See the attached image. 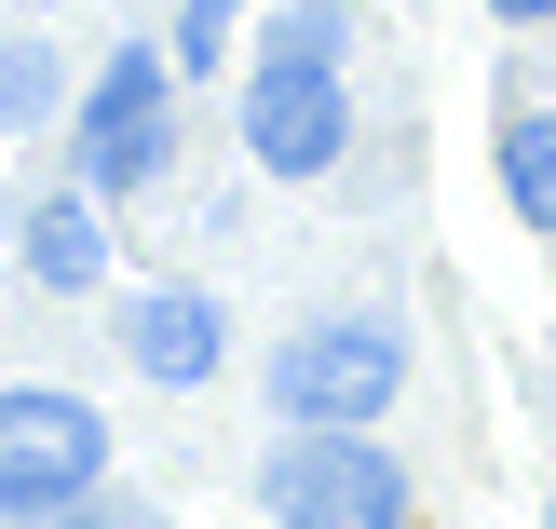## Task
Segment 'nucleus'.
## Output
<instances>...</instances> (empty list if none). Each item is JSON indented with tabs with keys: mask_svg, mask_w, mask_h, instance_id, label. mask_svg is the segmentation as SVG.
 <instances>
[{
	"mask_svg": "<svg viewBox=\"0 0 556 529\" xmlns=\"http://www.w3.org/2000/svg\"><path fill=\"white\" fill-rule=\"evenodd\" d=\"M163 163H177V54L123 41L96 68V96L68 109V177L96 190V204H123V190H150Z\"/></svg>",
	"mask_w": 556,
	"mask_h": 529,
	"instance_id": "nucleus-2",
	"label": "nucleus"
},
{
	"mask_svg": "<svg viewBox=\"0 0 556 529\" xmlns=\"http://www.w3.org/2000/svg\"><path fill=\"white\" fill-rule=\"evenodd\" d=\"M258 54H313V68H340V54H353V14H340V0H286V14L258 27Z\"/></svg>",
	"mask_w": 556,
	"mask_h": 529,
	"instance_id": "nucleus-9",
	"label": "nucleus"
},
{
	"mask_svg": "<svg viewBox=\"0 0 556 529\" xmlns=\"http://www.w3.org/2000/svg\"><path fill=\"white\" fill-rule=\"evenodd\" d=\"M489 163H503V204L530 217V231H556V109H516Z\"/></svg>",
	"mask_w": 556,
	"mask_h": 529,
	"instance_id": "nucleus-8",
	"label": "nucleus"
},
{
	"mask_svg": "<svg viewBox=\"0 0 556 529\" xmlns=\"http://www.w3.org/2000/svg\"><path fill=\"white\" fill-rule=\"evenodd\" d=\"M41 529H163V516L136 503V489H81V503H68V516H41Z\"/></svg>",
	"mask_w": 556,
	"mask_h": 529,
	"instance_id": "nucleus-11",
	"label": "nucleus"
},
{
	"mask_svg": "<svg viewBox=\"0 0 556 529\" xmlns=\"http://www.w3.org/2000/svg\"><path fill=\"white\" fill-rule=\"evenodd\" d=\"M217 54H231V0H190L177 14V68H217Z\"/></svg>",
	"mask_w": 556,
	"mask_h": 529,
	"instance_id": "nucleus-12",
	"label": "nucleus"
},
{
	"mask_svg": "<svg viewBox=\"0 0 556 529\" xmlns=\"http://www.w3.org/2000/svg\"><path fill=\"white\" fill-rule=\"evenodd\" d=\"M489 14H503V27H556V0H489Z\"/></svg>",
	"mask_w": 556,
	"mask_h": 529,
	"instance_id": "nucleus-13",
	"label": "nucleus"
},
{
	"mask_svg": "<svg viewBox=\"0 0 556 529\" xmlns=\"http://www.w3.org/2000/svg\"><path fill=\"white\" fill-rule=\"evenodd\" d=\"M271 421L299 434H380V407L407 394V326L394 313H313L271 340Z\"/></svg>",
	"mask_w": 556,
	"mask_h": 529,
	"instance_id": "nucleus-1",
	"label": "nucleus"
},
{
	"mask_svg": "<svg viewBox=\"0 0 556 529\" xmlns=\"http://www.w3.org/2000/svg\"><path fill=\"white\" fill-rule=\"evenodd\" d=\"M27 272H41V299H96L109 286V231H96V190H41L27 204Z\"/></svg>",
	"mask_w": 556,
	"mask_h": 529,
	"instance_id": "nucleus-7",
	"label": "nucleus"
},
{
	"mask_svg": "<svg viewBox=\"0 0 556 529\" xmlns=\"http://www.w3.org/2000/svg\"><path fill=\"white\" fill-rule=\"evenodd\" d=\"M217 353H231V326H217L204 286H150V299H123V367H136V380L190 394V380H217Z\"/></svg>",
	"mask_w": 556,
	"mask_h": 529,
	"instance_id": "nucleus-6",
	"label": "nucleus"
},
{
	"mask_svg": "<svg viewBox=\"0 0 556 529\" xmlns=\"http://www.w3.org/2000/svg\"><path fill=\"white\" fill-rule=\"evenodd\" d=\"M244 150H258L271 177H340V150H353V81L313 68V54H258V68H244Z\"/></svg>",
	"mask_w": 556,
	"mask_h": 529,
	"instance_id": "nucleus-5",
	"label": "nucleus"
},
{
	"mask_svg": "<svg viewBox=\"0 0 556 529\" xmlns=\"http://www.w3.org/2000/svg\"><path fill=\"white\" fill-rule=\"evenodd\" d=\"M543 529H556V503H543Z\"/></svg>",
	"mask_w": 556,
	"mask_h": 529,
	"instance_id": "nucleus-14",
	"label": "nucleus"
},
{
	"mask_svg": "<svg viewBox=\"0 0 556 529\" xmlns=\"http://www.w3.org/2000/svg\"><path fill=\"white\" fill-rule=\"evenodd\" d=\"M81 489H109V421L54 380H14L0 394V529H41L68 516Z\"/></svg>",
	"mask_w": 556,
	"mask_h": 529,
	"instance_id": "nucleus-3",
	"label": "nucleus"
},
{
	"mask_svg": "<svg viewBox=\"0 0 556 529\" xmlns=\"http://www.w3.org/2000/svg\"><path fill=\"white\" fill-rule=\"evenodd\" d=\"M258 503H271V529H407V476L380 434H299L286 421L258 462Z\"/></svg>",
	"mask_w": 556,
	"mask_h": 529,
	"instance_id": "nucleus-4",
	"label": "nucleus"
},
{
	"mask_svg": "<svg viewBox=\"0 0 556 529\" xmlns=\"http://www.w3.org/2000/svg\"><path fill=\"white\" fill-rule=\"evenodd\" d=\"M41 109H54V68H41V54H0V123H41Z\"/></svg>",
	"mask_w": 556,
	"mask_h": 529,
	"instance_id": "nucleus-10",
	"label": "nucleus"
}]
</instances>
